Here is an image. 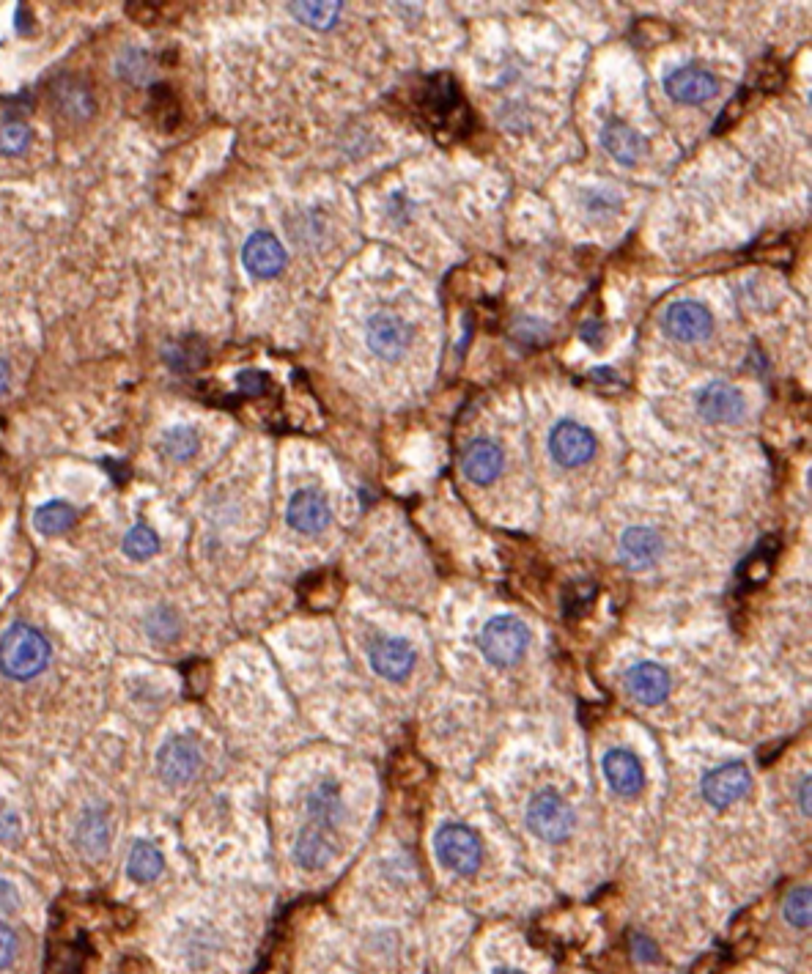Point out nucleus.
Here are the masks:
<instances>
[{
	"label": "nucleus",
	"instance_id": "nucleus-29",
	"mask_svg": "<svg viewBox=\"0 0 812 974\" xmlns=\"http://www.w3.org/2000/svg\"><path fill=\"white\" fill-rule=\"evenodd\" d=\"M782 914H785V920L791 922L793 928H799V931H807V928H810L812 892L807 884L793 887L791 892H788V898H785V903H782Z\"/></svg>",
	"mask_w": 812,
	"mask_h": 974
},
{
	"label": "nucleus",
	"instance_id": "nucleus-5",
	"mask_svg": "<svg viewBox=\"0 0 812 974\" xmlns=\"http://www.w3.org/2000/svg\"><path fill=\"white\" fill-rule=\"evenodd\" d=\"M203 755L198 741L190 736H173L157 752V771L168 785H187L201 771Z\"/></svg>",
	"mask_w": 812,
	"mask_h": 974
},
{
	"label": "nucleus",
	"instance_id": "nucleus-14",
	"mask_svg": "<svg viewBox=\"0 0 812 974\" xmlns=\"http://www.w3.org/2000/svg\"><path fill=\"white\" fill-rule=\"evenodd\" d=\"M664 330L670 332V338L681 343L700 341L711 332V313H708L706 305H700L695 300L673 302L664 311Z\"/></svg>",
	"mask_w": 812,
	"mask_h": 974
},
{
	"label": "nucleus",
	"instance_id": "nucleus-24",
	"mask_svg": "<svg viewBox=\"0 0 812 974\" xmlns=\"http://www.w3.org/2000/svg\"><path fill=\"white\" fill-rule=\"evenodd\" d=\"M165 870V857L157 846L151 843H135L127 857V873L138 884H151L157 881Z\"/></svg>",
	"mask_w": 812,
	"mask_h": 974
},
{
	"label": "nucleus",
	"instance_id": "nucleus-34",
	"mask_svg": "<svg viewBox=\"0 0 812 974\" xmlns=\"http://www.w3.org/2000/svg\"><path fill=\"white\" fill-rule=\"evenodd\" d=\"M146 629H149L151 640H157V643H171V640L179 637V618H176V612L168 610V607H157V610L149 615Z\"/></svg>",
	"mask_w": 812,
	"mask_h": 974
},
{
	"label": "nucleus",
	"instance_id": "nucleus-17",
	"mask_svg": "<svg viewBox=\"0 0 812 974\" xmlns=\"http://www.w3.org/2000/svg\"><path fill=\"white\" fill-rule=\"evenodd\" d=\"M662 536L651 530V527H629L618 541V555L620 563L629 571H645L651 568L659 557H662Z\"/></svg>",
	"mask_w": 812,
	"mask_h": 974
},
{
	"label": "nucleus",
	"instance_id": "nucleus-26",
	"mask_svg": "<svg viewBox=\"0 0 812 974\" xmlns=\"http://www.w3.org/2000/svg\"><path fill=\"white\" fill-rule=\"evenodd\" d=\"M341 3L338 0H308V3H289V11L313 31H330L332 25L341 17Z\"/></svg>",
	"mask_w": 812,
	"mask_h": 974
},
{
	"label": "nucleus",
	"instance_id": "nucleus-36",
	"mask_svg": "<svg viewBox=\"0 0 812 974\" xmlns=\"http://www.w3.org/2000/svg\"><path fill=\"white\" fill-rule=\"evenodd\" d=\"M118 72L124 80H132V83H143L146 80V72H149V58L143 50H127L121 55L118 61Z\"/></svg>",
	"mask_w": 812,
	"mask_h": 974
},
{
	"label": "nucleus",
	"instance_id": "nucleus-20",
	"mask_svg": "<svg viewBox=\"0 0 812 974\" xmlns=\"http://www.w3.org/2000/svg\"><path fill=\"white\" fill-rule=\"evenodd\" d=\"M601 143L604 149L620 162V165H634L645 154V138L634 127H629L620 118H609L601 129Z\"/></svg>",
	"mask_w": 812,
	"mask_h": 974
},
{
	"label": "nucleus",
	"instance_id": "nucleus-7",
	"mask_svg": "<svg viewBox=\"0 0 812 974\" xmlns=\"http://www.w3.org/2000/svg\"><path fill=\"white\" fill-rule=\"evenodd\" d=\"M368 349L382 360H398L412 343V327L396 313H376L365 324Z\"/></svg>",
	"mask_w": 812,
	"mask_h": 974
},
{
	"label": "nucleus",
	"instance_id": "nucleus-31",
	"mask_svg": "<svg viewBox=\"0 0 812 974\" xmlns=\"http://www.w3.org/2000/svg\"><path fill=\"white\" fill-rule=\"evenodd\" d=\"M124 555L132 557V560H149L160 552V538L157 533L146 525H135L124 536Z\"/></svg>",
	"mask_w": 812,
	"mask_h": 974
},
{
	"label": "nucleus",
	"instance_id": "nucleus-21",
	"mask_svg": "<svg viewBox=\"0 0 812 974\" xmlns=\"http://www.w3.org/2000/svg\"><path fill=\"white\" fill-rule=\"evenodd\" d=\"M423 105H426L428 118H431L434 124H439V121H445L448 116H453L456 110L464 113L459 91H456V83H453L448 75H437L428 80L426 88H423Z\"/></svg>",
	"mask_w": 812,
	"mask_h": 974
},
{
	"label": "nucleus",
	"instance_id": "nucleus-35",
	"mask_svg": "<svg viewBox=\"0 0 812 974\" xmlns=\"http://www.w3.org/2000/svg\"><path fill=\"white\" fill-rule=\"evenodd\" d=\"M168 363L179 371H193L203 363V346L195 341H179L168 354Z\"/></svg>",
	"mask_w": 812,
	"mask_h": 974
},
{
	"label": "nucleus",
	"instance_id": "nucleus-11",
	"mask_svg": "<svg viewBox=\"0 0 812 974\" xmlns=\"http://www.w3.org/2000/svg\"><path fill=\"white\" fill-rule=\"evenodd\" d=\"M697 412L708 423H736V420L744 418L747 401H744V393L738 387L727 385V382H711L697 396Z\"/></svg>",
	"mask_w": 812,
	"mask_h": 974
},
{
	"label": "nucleus",
	"instance_id": "nucleus-9",
	"mask_svg": "<svg viewBox=\"0 0 812 974\" xmlns=\"http://www.w3.org/2000/svg\"><path fill=\"white\" fill-rule=\"evenodd\" d=\"M716 91H719V80L700 66H678L664 77V94L678 105H703L716 97Z\"/></svg>",
	"mask_w": 812,
	"mask_h": 974
},
{
	"label": "nucleus",
	"instance_id": "nucleus-15",
	"mask_svg": "<svg viewBox=\"0 0 812 974\" xmlns=\"http://www.w3.org/2000/svg\"><path fill=\"white\" fill-rule=\"evenodd\" d=\"M417 651L415 645L406 643L404 637H385L376 640L371 648V667L387 681H404L415 670Z\"/></svg>",
	"mask_w": 812,
	"mask_h": 974
},
{
	"label": "nucleus",
	"instance_id": "nucleus-2",
	"mask_svg": "<svg viewBox=\"0 0 812 974\" xmlns=\"http://www.w3.org/2000/svg\"><path fill=\"white\" fill-rule=\"evenodd\" d=\"M527 826L544 843H566L577 829V813L568 799L552 788H544L527 804Z\"/></svg>",
	"mask_w": 812,
	"mask_h": 974
},
{
	"label": "nucleus",
	"instance_id": "nucleus-18",
	"mask_svg": "<svg viewBox=\"0 0 812 974\" xmlns=\"http://www.w3.org/2000/svg\"><path fill=\"white\" fill-rule=\"evenodd\" d=\"M505 467V453L503 448L492 442V439H475L470 442V448L464 450L461 456V470L478 486H489L500 478V472Z\"/></svg>",
	"mask_w": 812,
	"mask_h": 974
},
{
	"label": "nucleus",
	"instance_id": "nucleus-16",
	"mask_svg": "<svg viewBox=\"0 0 812 974\" xmlns=\"http://www.w3.org/2000/svg\"><path fill=\"white\" fill-rule=\"evenodd\" d=\"M601 771L604 780L618 796H637L645 788V771H642L640 758L629 750H609L601 758Z\"/></svg>",
	"mask_w": 812,
	"mask_h": 974
},
{
	"label": "nucleus",
	"instance_id": "nucleus-37",
	"mask_svg": "<svg viewBox=\"0 0 812 974\" xmlns=\"http://www.w3.org/2000/svg\"><path fill=\"white\" fill-rule=\"evenodd\" d=\"M267 385H269V376L264 374V371H253V368H247V371H242V374L236 376V387H239V393L247 398L264 396Z\"/></svg>",
	"mask_w": 812,
	"mask_h": 974
},
{
	"label": "nucleus",
	"instance_id": "nucleus-39",
	"mask_svg": "<svg viewBox=\"0 0 812 974\" xmlns=\"http://www.w3.org/2000/svg\"><path fill=\"white\" fill-rule=\"evenodd\" d=\"M17 835H20V818H17V813L9 810V807H0V843L14 840Z\"/></svg>",
	"mask_w": 812,
	"mask_h": 974
},
{
	"label": "nucleus",
	"instance_id": "nucleus-8",
	"mask_svg": "<svg viewBox=\"0 0 812 974\" xmlns=\"http://www.w3.org/2000/svg\"><path fill=\"white\" fill-rule=\"evenodd\" d=\"M703 796L716 810H725L738 799H744L752 788V771L744 763H725L719 769L708 771L703 777Z\"/></svg>",
	"mask_w": 812,
	"mask_h": 974
},
{
	"label": "nucleus",
	"instance_id": "nucleus-10",
	"mask_svg": "<svg viewBox=\"0 0 812 974\" xmlns=\"http://www.w3.org/2000/svg\"><path fill=\"white\" fill-rule=\"evenodd\" d=\"M242 261H245V269L250 275L275 278L286 269L289 256H286V247L280 245L278 236L269 234V231H256L242 247Z\"/></svg>",
	"mask_w": 812,
	"mask_h": 974
},
{
	"label": "nucleus",
	"instance_id": "nucleus-27",
	"mask_svg": "<svg viewBox=\"0 0 812 974\" xmlns=\"http://www.w3.org/2000/svg\"><path fill=\"white\" fill-rule=\"evenodd\" d=\"M75 522H77V511L69 503H61V500H53V503L42 505V508L33 514V527H36L42 536H61V533H66Z\"/></svg>",
	"mask_w": 812,
	"mask_h": 974
},
{
	"label": "nucleus",
	"instance_id": "nucleus-28",
	"mask_svg": "<svg viewBox=\"0 0 812 974\" xmlns=\"http://www.w3.org/2000/svg\"><path fill=\"white\" fill-rule=\"evenodd\" d=\"M201 448V439L195 434V429L190 426H173L165 437H162V450L165 456L173 461H187L193 459L195 453Z\"/></svg>",
	"mask_w": 812,
	"mask_h": 974
},
{
	"label": "nucleus",
	"instance_id": "nucleus-4",
	"mask_svg": "<svg viewBox=\"0 0 812 974\" xmlns=\"http://www.w3.org/2000/svg\"><path fill=\"white\" fill-rule=\"evenodd\" d=\"M434 851H437L439 862L448 867L450 873H459V876L478 873L483 862L481 837L464 824L439 826L437 835H434Z\"/></svg>",
	"mask_w": 812,
	"mask_h": 974
},
{
	"label": "nucleus",
	"instance_id": "nucleus-6",
	"mask_svg": "<svg viewBox=\"0 0 812 974\" xmlns=\"http://www.w3.org/2000/svg\"><path fill=\"white\" fill-rule=\"evenodd\" d=\"M549 453L563 470H574L593 459L596 437H593V431L579 426L574 420H560L549 434Z\"/></svg>",
	"mask_w": 812,
	"mask_h": 974
},
{
	"label": "nucleus",
	"instance_id": "nucleus-12",
	"mask_svg": "<svg viewBox=\"0 0 812 974\" xmlns=\"http://www.w3.org/2000/svg\"><path fill=\"white\" fill-rule=\"evenodd\" d=\"M623 686L642 706H659L670 695V673L664 670L662 664L640 662L626 670Z\"/></svg>",
	"mask_w": 812,
	"mask_h": 974
},
{
	"label": "nucleus",
	"instance_id": "nucleus-3",
	"mask_svg": "<svg viewBox=\"0 0 812 974\" xmlns=\"http://www.w3.org/2000/svg\"><path fill=\"white\" fill-rule=\"evenodd\" d=\"M478 645L489 664L513 667L516 662H522V656L530 648V629L513 615H497L483 626Z\"/></svg>",
	"mask_w": 812,
	"mask_h": 974
},
{
	"label": "nucleus",
	"instance_id": "nucleus-19",
	"mask_svg": "<svg viewBox=\"0 0 812 974\" xmlns=\"http://www.w3.org/2000/svg\"><path fill=\"white\" fill-rule=\"evenodd\" d=\"M332 857H335V843H332L330 832L319 824L302 826L297 843H294V862L302 870H321L324 865H330Z\"/></svg>",
	"mask_w": 812,
	"mask_h": 974
},
{
	"label": "nucleus",
	"instance_id": "nucleus-41",
	"mask_svg": "<svg viewBox=\"0 0 812 974\" xmlns=\"http://www.w3.org/2000/svg\"><path fill=\"white\" fill-rule=\"evenodd\" d=\"M812 780H810V774H802V780H799V785H796V804H799V810H802V815L804 818H810V813H812Z\"/></svg>",
	"mask_w": 812,
	"mask_h": 974
},
{
	"label": "nucleus",
	"instance_id": "nucleus-32",
	"mask_svg": "<svg viewBox=\"0 0 812 974\" xmlns=\"http://www.w3.org/2000/svg\"><path fill=\"white\" fill-rule=\"evenodd\" d=\"M31 146V127L25 121H3L0 124V154L20 157Z\"/></svg>",
	"mask_w": 812,
	"mask_h": 974
},
{
	"label": "nucleus",
	"instance_id": "nucleus-43",
	"mask_svg": "<svg viewBox=\"0 0 812 974\" xmlns=\"http://www.w3.org/2000/svg\"><path fill=\"white\" fill-rule=\"evenodd\" d=\"M9 379H11V371H9V363L0 357V396L9 390Z\"/></svg>",
	"mask_w": 812,
	"mask_h": 974
},
{
	"label": "nucleus",
	"instance_id": "nucleus-33",
	"mask_svg": "<svg viewBox=\"0 0 812 974\" xmlns=\"http://www.w3.org/2000/svg\"><path fill=\"white\" fill-rule=\"evenodd\" d=\"M596 599V582L590 579H574L563 593V612L568 618H579Z\"/></svg>",
	"mask_w": 812,
	"mask_h": 974
},
{
	"label": "nucleus",
	"instance_id": "nucleus-42",
	"mask_svg": "<svg viewBox=\"0 0 812 974\" xmlns=\"http://www.w3.org/2000/svg\"><path fill=\"white\" fill-rule=\"evenodd\" d=\"M631 942H634V953H637V958H640V961H651V964H656V961H659V950H656V944H653L651 939H645V936H640V933H637Z\"/></svg>",
	"mask_w": 812,
	"mask_h": 974
},
{
	"label": "nucleus",
	"instance_id": "nucleus-25",
	"mask_svg": "<svg viewBox=\"0 0 812 974\" xmlns=\"http://www.w3.org/2000/svg\"><path fill=\"white\" fill-rule=\"evenodd\" d=\"M780 552V541L774 536H769L763 544L752 552V555L741 563V568H738V579L744 582V585H749V588H758V585H763L766 579H769V574H771V566H774V555Z\"/></svg>",
	"mask_w": 812,
	"mask_h": 974
},
{
	"label": "nucleus",
	"instance_id": "nucleus-22",
	"mask_svg": "<svg viewBox=\"0 0 812 974\" xmlns=\"http://www.w3.org/2000/svg\"><path fill=\"white\" fill-rule=\"evenodd\" d=\"M77 848L86 854L88 859H99L107 851L110 843V821H107L105 810L91 807L83 813L80 824H77Z\"/></svg>",
	"mask_w": 812,
	"mask_h": 974
},
{
	"label": "nucleus",
	"instance_id": "nucleus-30",
	"mask_svg": "<svg viewBox=\"0 0 812 974\" xmlns=\"http://www.w3.org/2000/svg\"><path fill=\"white\" fill-rule=\"evenodd\" d=\"M55 99L61 102L66 116L88 118L94 113V99L80 83H64L61 88H55Z\"/></svg>",
	"mask_w": 812,
	"mask_h": 974
},
{
	"label": "nucleus",
	"instance_id": "nucleus-1",
	"mask_svg": "<svg viewBox=\"0 0 812 974\" xmlns=\"http://www.w3.org/2000/svg\"><path fill=\"white\" fill-rule=\"evenodd\" d=\"M50 643L39 629L14 623L0 634V673L11 681H31L50 664Z\"/></svg>",
	"mask_w": 812,
	"mask_h": 974
},
{
	"label": "nucleus",
	"instance_id": "nucleus-23",
	"mask_svg": "<svg viewBox=\"0 0 812 974\" xmlns=\"http://www.w3.org/2000/svg\"><path fill=\"white\" fill-rule=\"evenodd\" d=\"M308 815L313 818L310 824H319L324 826V829H330V826L343 815L341 785H338L335 780L319 782L308 796Z\"/></svg>",
	"mask_w": 812,
	"mask_h": 974
},
{
	"label": "nucleus",
	"instance_id": "nucleus-40",
	"mask_svg": "<svg viewBox=\"0 0 812 974\" xmlns=\"http://www.w3.org/2000/svg\"><path fill=\"white\" fill-rule=\"evenodd\" d=\"M579 335H582V341L588 343L590 349H599L601 343H604L607 330H604V324L596 322V319H588V322L579 327Z\"/></svg>",
	"mask_w": 812,
	"mask_h": 974
},
{
	"label": "nucleus",
	"instance_id": "nucleus-13",
	"mask_svg": "<svg viewBox=\"0 0 812 974\" xmlns=\"http://www.w3.org/2000/svg\"><path fill=\"white\" fill-rule=\"evenodd\" d=\"M286 522L289 527H294L297 533H321L327 530V525L332 522V511L327 497L319 492V489H300L289 500V508H286Z\"/></svg>",
	"mask_w": 812,
	"mask_h": 974
},
{
	"label": "nucleus",
	"instance_id": "nucleus-38",
	"mask_svg": "<svg viewBox=\"0 0 812 974\" xmlns=\"http://www.w3.org/2000/svg\"><path fill=\"white\" fill-rule=\"evenodd\" d=\"M17 950H20V942H17V933L11 931L6 922H0V969L14 964L17 958Z\"/></svg>",
	"mask_w": 812,
	"mask_h": 974
},
{
	"label": "nucleus",
	"instance_id": "nucleus-44",
	"mask_svg": "<svg viewBox=\"0 0 812 974\" xmlns=\"http://www.w3.org/2000/svg\"><path fill=\"white\" fill-rule=\"evenodd\" d=\"M494 974H522V972H516V969H497Z\"/></svg>",
	"mask_w": 812,
	"mask_h": 974
}]
</instances>
